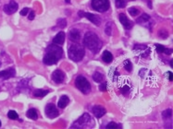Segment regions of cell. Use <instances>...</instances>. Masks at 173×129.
<instances>
[{
	"label": "cell",
	"instance_id": "25",
	"mask_svg": "<svg viewBox=\"0 0 173 129\" xmlns=\"http://www.w3.org/2000/svg\"><path fill=\"white\" fill-rule=\"evenodd\" d=\"M172 116V110L171 109H168V110L164 111L162 113V117L164 119H169Z\"/></svg>",
	"mask_w": 173,
	"mask_h": 129
},
{
	"label": "cell",
	"instance_id": "17",
	"mask_svg": "<svg viewBox=\"0 0 173 129\" xmlns=\"http://www.w3.org/2000/svg\"><path fill=\"white\" fill-rule=\"evenodd\" d=\"M69 102V97L66 96V95H63V96H61V97H60L57 105H58L59 108L64 109V108L68 105Z\"/></svg>",
	"mask_w": 173,
	"mask_h": 129
},
{
	"label": "cell",
	"instance_id": "8",
	"mask_svg": "<svg viewBox=\"0 0 173 129\" xmlns=\"http://www.w3.org/2000/svg\"><path fill=\"white\" fill-rule=\"evenodd\" d=\"M133 50L137 53V55H141L142 57H147L151 54V49L148 46L142 44H135Z\"/></svg>",
	"mask_w": 173,
	"mask_h": 129
},
{
	"label": "cell",
	"instance_id": "20",
	"mask_svg": "<svg viewBox=\"0 0 173 129\" xmlns=\"http://www.w3.org/2000/svg\"><path fill=\"white\" fill-rule=\"evenodd\" d=\"M27 117L30 118V119H32V120H37V118H38V114H37V111L35 110V109H30V110L27 112L26 114Z\"/></svg>",
	"mask_w": 173,
	"mask_h": 129
},
{
	"label": "cell",
	"instance_id": "14",
	"mask_svg": "<svg viewBox=\"0 0 173 129\" xmlns=\"http://www.w3.org/2000/svg\"><path fill=\"white\" fill-rule=\"evenodd\" d=\"M119 21H120V23L123 25V27L125 28V29H130V28H132V26H133V24H132V22L130 21V19L126 17V15L125 14H123V13H121V14H119Z\"/></svg>",
	"mask_w": 173,
	"mask_h": 129
},
{
	"label": "cell",
	"instance_id": "13",
	"mask_svg": "<svg viewBox=\"0 0 173 129\" xmlns=\"http://www.w3.org/2000/svg\"><path fill=\"white\" fill-rule=\"evenodd\" d=\"M92 111H93V114L96 117V118H101L102 116H104L107 113V110L101 105H95L93 107L92 109Z\"/></svg>",
	"mask_w": 173,
	"mask_h": 129
},
{
	"label": "cell",
	"instance_id": "31",
	"mask_svg": "<svg viewBox=\"0 0 173 129\" xmlns=\"http://www.w3.org/2000/svg\"><path fill=\"white\" fill-rule=\"evenodd\" d=\"M106 128H107V129H111V128L117 129V128H121V127H120L119 125H118V124H116V123H114V122H111V123H109V124L106 126Z\"/></svg>",
	"mask_w": 173,
	"mask_h": 129
},
{
	"label": "cell",
	"instance_id": "12",
	"mask_svg": "<svg viewBox=\"0 0 173 129\" xmlns=\"http://www.w3.org/2000/svg\"><path fill=\"white\" fill-rule=\"evenodd\" d=\"M16 75V71H15V68L13 67H10L7 68L6 70H3L0 72V78L2 79H8L10 77H13Z\"/></svg>",
	"mask_w": 173,
	"mask_h": 129
},
{
	"label": "cell",
	"instance_id": "40",
	"mask_svg": "<svg viewBox=\"0 0 173 129\" xmlns=\"http://www.w3.org/2000/svg\"><path fill=\"white\" fill-rule=\"evenodd\" d=\"M65 1H66V3H69L70 0H65Z\"/></svg>",
	"mask_w": 173,
	"mask_h": 129
},
{
	"label": "cell",
	"instance_id": "3",
	"mask_svg": "<svg viewBox=\"0 0 173 129\" xmlns=\"http://www.w3.org/2000/svg\"><path fill=\"white\" fill-rule=\"evenodd\" d=\"M69 57L74 62H79L84 58L85 50L84 47L81 44H72L69 48Z\"/></svg>",
	"mask_w": 173,
	"mask_h": 129
},
{
	"label": "cell",
	"instance_id": "1",
	"mask_svg": "<svg viewBox=\"0 0 173 129\" xmlns=\"http://www.w3.org/2000/svg\"><path fill=\"white\" fill-rule=\"evenodd\" d=\"M46 53L44 56L43 62L47 66L57 64V62L63 56V50L60 46H57L55 43L50 44L46 48Z\"/></svg>",
	"mask_w": 173,
	"mask_h": 129
},
{
	"label": "cell",
	"instance_id": "26",
	"mask_svg": "<svg viewBox=\"0 0 173 129\" xmlns=\"http://www.w3.org/2000/svg\"><path fill=\"white\" fill-rule=\"evenodd\" d=\"M67 26V21L65 18H59L57 21V27L60 29H64Z\"/></svg>",
	"mask_w": 173,
	"mask_h": 129
},
{
	"label": "cell",
	"instance_id": "35",
	"mask_svg": "<svg viewBox=\"0 0 173 129\" xmlns=\"http://www.w3.org/2000/svg\"><path fill=\"white\" fill-rule=\"evenodd\" d=\"M28 12H29V8L28 7H24L19 13H20V15H22V16H26L28 14Z\"/></svg>",
	"mask_w": 173,
	"mask_h": 129
},
{
	"label": "cell",
	"instance_id": "10",
	"mask_svg": "<svg viewBox=\"0 0 173 129\" xmlns=\"http://www.w3.org/2000/svg\"><path fill=\"white\" fill-rule=\"evenodd\" d=\"M65 79V73L63 71L59 70V69H57L55 70L52 74V80L55 81L57 84H60L64 81Z\"/></svg>",
	"mask_w": 173,
	"mask_h": 129
},
{
	"label": "cell",
	"instance_id": "32",
	"mask_svg": "<svg viewBox=\"0 0 173 129\" xmlns=\"http://www.w3.org/2000/svg\"><path fill=\"white\" fill-rule=\"evenodd\" d=\"M120 92H121L122 94L126 95L127 93L130 92V87L127 86V85H125V86H123V87H121V88H120Z\"/></svg>",
	"mask_w": 173,
	"mask_h": 129
},
{
	"label": "cell",
	"instance_id": "9",
	"mask_svg": "<svg viewBox=\"0 0 173 129\" xmlns=\"http://www.w3.org/2000/svg\"><path fill=\"white\" fill-rule=\"evenodd\" d=\"M45 114L48 118H51V119H53V118H56L58 116L59 114V112L58 110L57 109V107L55 106V104L53 103H49L46 105L45 107Z\"/></svg>",
	"mask_w": 173,
	"mask_h": 129
},
{
	"label": "cell",
	"instance_id": "28",
	"mask_svg": "<svg viewBox=\"0 0 173 129\" xmlns=\"http://www.w3.org/2000/svg\"><path fill=\"white\" fill-rule=\"evenodd\" d=\"M123 66H124V68H125V70H126V71L130 72V71L132 70V65H131V63H130V60H125Z\"/></svg>",
	"mask_w": 173,
	"mask_h": 129
},
{
	"label": "cell",
	"instance_id": "11",
	"mask_svg": "<svg viewBox=\"0 0 173 129\" xmlns=\"http://www.w3.org/2000/svg\"><path fill=\"white\" fill-rule=\"evenodd\" d=\"M18 3H16L15 1H11L10 3H8V4H7L5 7H4V11L7 13V14H8V15H10V14H13V13H15L17 10H18Z\"/></svg>",
	"mask_w": 173,
	"mask_h": 129
},
{
	"label": "cell",
	"instance_id": "19",
	"mask_svg": "<svg viewBox=\"0 0 173 129\" xmlns=\"http://www.w3.org/2000/svg\"><path fill=\"white\" fill-rule=\"evenodd\" d=\"M102 59H103V61L105 63L109 64L113 60V55H112V54L109 51H105L103 53V55H102Z\"/></svg>",
	"mask_w": 173,
	"mask_h": 129
},
{
	"label": "cell",
	"instance_id": "34",
	"mask_svg": "<svg viewBox=\"0 0 173 129\" xmlns=\"http://www.w3.org/2000/svg\"><path fill=\"white\" fill-rule=\"evenodd\" d=\"M98 88H99V91H107V82L101 83Z\"/></svg>",
	"mask_w": 173,
	"mask_h": 129
},
{
	"label": "cell",
	"instance_id": "29",
	"mask_svg": "<svg viewBox=\"0 0 173 129\" xmlns=\"http://www.w3.org/2000/svg\"><path fill=\"white\" fill-rule=\"evenodd\" d=\"M129 13H130V16L135 17V16H137V15L139 14V9L136 8V7H130V8H129Z\"/></svg>",
	"mask_w": 173,
	"mask_h": 129
},
{
	"label": "cell",
	"instance_id": "22",
	"mask_svg": "<svg viewBox=\"0 0 173 129\" xmlns=\"http://www.w3.org/2000/svg\"><path fill=\"white\" fill-rule=\"evenodd\" d=\"M112 32H113V23L112 22H107L105 27V32L107 35H111Z\"/></svg>",
	"mask_w": 173,
	"mask_h": 129
},
{
	"label": "cell",
	"instance_id": "4",
	"mask_svg": "<svg viewBox=\"0 0 173 129\" xmlns=\"http://www.w3.org/2000/svg\"><path fill=\"white\" fill-rule=\"evenodd\" d=\"M75 85L78 90L84 94H88L91 91V85L89 81L83 76L77 77V78L75 79Z\"/></svg>",
	"mask_w": 173,
	"mask_h": 129
},
{
	"label": "cell",
	"instance_id": "18",
	"mask_svg": "<svg viewBox=\"0 0 173 129\" xmlns=\"http://www.w3.org/2000/svg\"><path fill=\"white\" fill-rule=\"evenodd\" d=\"M150 19H151V18H150V16L148 15V14H145V13H144L142 14L141 17H139L137 19H136V22L137 23H140V24H146V23H148L149 21H150Z\"/></svg>",
	"mask_w": 173,
	"mask_h": 129
},
{
	"label": "cell",
	"instance_id": "2",
	"mask_svg": "<svg viewBox=\"0 0 173 129\" xmlns=\"http://www.w3.org/2000/svg\"><path fill=\"white\" fill-rule=\"evenodd\" d=\"M84 44L90 51H92L95 54L99 52L100 49L102 48V45H103L101 40L93 32H88L85 33L84 38Z\"/></svg>",
	"mask_w": 173,
	"mask_h": 129
},
{
	"label": "cell",
	"instance_id": "36",
	"mask_svg": "<svg viewBox=\"0 0 173 129\" xmlns=\"http://www.w3.org/2000/svg\"><path fill=\"white\" fill-rule=\"evenodd\" d=\"M166 75L168 76V77H169V81H172V80H173V74H172L170 71L167 72V74H166Z\"/></svg>",
	"mask_w": 173,
	"mask_h": 129
},
{
	"label": "cell",
	"instance_id": "27",
	"mask_svg": "<svg viewBox=\"0 0 173 129\" xmlns=\"http://www.w3.org/2000/svg\"><path fill=\"white\" fill-rule=\"evenodd\" d=\"M7 117L9 119H11V120H16V119H18L19 115H18V114L15 111H9L7 113Z\"/></svg>",
	"mask_w": 173,
	"mask_h": 129
},
{
	"label": "cell",
	"instance_id": "38",
	"mask_svg": "<svg viewBox=\"0 0 173 129\" xmlns=\"http://www.w3.org/2000/svg\"><path fill=\"white\" fill-rule=\"evenodd\" d=\"M164 53H166L167 55H171L172 54V50H171V49H165V52Z\"/></svg>",
	"mask_w": 173,
	"mask_h": 129
},
{
	"label": "cell",
	"instance_id": "30",
	"mask_svg": "<svg viewBox=\"0 0 173 129\" xmlns=\"http://www.w3.org/2000/svg\"><path fill=\"white\" fill-rule=\"evenodd\" d=\"M155 46H156V49H157V52L158 53V54H163L165 52V46H163L162 44H158V43H156L155 44Z\"/></svg>",
	"mask_w": 173,
	"mask_h": 129
},
{
	"label": "cell",
	"instance_id": "37",
	"mask_svg": "<svg viewBox=\"0 0 173 129\" xmlns=\"http://www.w3.org/2000/svg\"><path fill=\"white\" fill-rule=\"evenodd\" d=\"M34 16H35V14H34V11H32L30 13V15H29V19L30 21H33V19L34 18Z\"/></svg>",
	"mask_w": 173,
	"mask_h": 129
},
{
	"label": "cell",
	"instance_id": "41",
	"mask_svg": "<svg viewBox=\"0 0 173 129\" xmlns=\"http://www.w3.org/2000/svg\"><path fill=\"white\" fill-rule=\"evenodd\" d=\"M0 126H1V122H0Z\"/></svg>",
	"mask_w": 173,
	"mask_h": 129
},
{
	"label": "cell",
	"instance_id": "15",
	"mask_svg": "<svg viewBox=\"0 0 173 129\" xmlns=\"http://www.w3.org/2000/svg\"><path fill=\"white\" fill-rule=\"evenodd\" d=\"M69 40L71 42L78 43L81 39V32L78 31L77 29H70L69 32Z\"/></svg>",
	"mask_w": 173,
	"mask_h": 129
},
{
	"label": "cell",
	"instance_id": "6",
	"mask_svg": "<svg viewBox=\"0 0 173 129\" xmlns=\"http://www.w3.org/2000/svg\"><path fill=\"white\" fill-rule=\"evenodd\" d=\"M79 16L81 18H86L87 19L91 22H93L95 26H100L102 23V19L100 17H98L97 15L92 14V13H88V12H84V11H79Z\"/></svg>",
	"mask_w": 173,
	"mask_h": 129
},
{
	"label": "cell",
	"instance_id": "33",
	"mask_svg": "<svg viewBox=\"0 0 173 129\" xmlns=\"http://www.w3.org/2000/svg\"><path fill=\"white\" fill-rule=\"evenodd\" d=\"M158 36L161 37L162 39H166L169 36V32L167 31H165V29H161V31L158 32Z\"/></svg>",
	"mask_w": 173,
	"mask_h": 129
},
{
	"label": "cell",
	"instance_id": "7",
	"mask_svg": "<svg viewBox=\"0 0 173 129\" xmlns=\"http://www.w3.org/2000/svg\"><path fill=\"white\" fill-rule=\"evenodd\" d=\"M91 121V117L88 114H84L81 115L78 120L72 125L71 128H84Z\"/></svg>",
	"mask_w": 173,
	"mask_h": 129
},
{
	"label": "cell",
	"instance_id": "24",
	"mask_svg": "<svg viewBox=\"0 0 173 129\" xmlns=\"http://www.w3.org/2000/svg\"><path fill=\"white\" fill-rule=\"evenodd\" d=\"M127 5L126 0H116V7L119 8H123Z\"/></svg>",
	"mask_w": 173,
	"mask_h": 129
},
{
	"label": "cell",
	"instance_id": "21",
	"mask_svg": "<svg viewBox=\"0 0 173 129\" xmlns=\"http://www.w3.org/2000/svg\"><path fill=\"white\" fill-rule=\"evenodd\" d=\"M48 92H49V91H46V90H36V91L34 92V96L36 97V98H43V97H45Z\"/></svg>",
	"mask_w": 173,
	"mask_h": 129
},
{
	"label": "cell",
	"instance_id": "23",
	"mask_svg": "<svg viewBox=\"0 0 173 129\" xmlns=\"http://www.w3.org/2000/svg\"><path fill=\"white\" fill-rule=\"evenodd\" d=\"M93 78H94V80L95 82H101L102 80H103V78H104V76L102 73H99V72H95L93 76Z\"/></svg>",
	"mask_w": 173,
	"mask_h": 129
},
{
	"label": "cell",
	"instance_id": "39",
	"mask_svg": "<svg viewBox=\"0 0 173 129\" xmlns=\"http://www.w3.org/2000/svg\"><path fill=\"white\" fill-rule=\"evenodd\" d=\"M170 66H171V67H172V66H173V64H172V60H171V61H170Z\"/></svg>",
	"mask_w": 173,
	"mask_h": 129
},
{
	"label": "cell",
	"instance_id": "5",
	"mask_svg": "<svg viewBox=\"0 0 173 129\" xmlns=\"http://www.w3.org/2000/svg\"><path fill=\"white\" fill-rule=\"evenodd\" d=\"M110 7L109 0H92V7L98 12H106Z\"/></svg>",
	"mask_w": 173,
	"mask_h": 129
},
{
	"label": "cell",
	"instance_id": "16",
	"mask_svg": "<svg viewBox=\"0 0 173 129\" xmlns=\"http://www.w3.org/2000/svg\"><path fill=\"white\" fill-rule=\"evenodd\" d=\"M65 36L66 35L64 32H59L53 39V43L57 45H62L65 42Z\"/></svg>",
	"mask_w": 173,
	"mask_h": 129
}]
</instances>
